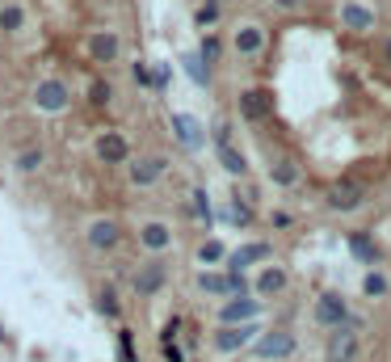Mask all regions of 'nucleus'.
I'll return each instance as SVG.
<instances>
[{"mask_svg":"<svg viewBox=\"0 0 391 362\" xmlns=\"http://www.w3.org/2000/svg\"><path fill=\"white\" fill-rule=\"evenodd\" d=\"M215 55H219V38H206V42H202V60L210 64Z\"/></svg>","mask_w":391,"mask_h":362,"instance_id":"obj_32","label":"nucleus"},{"mask_svg":"<svg viewBox=\"0 0 391 362\" xmlns=\"http://www.w3.org/2000/svg\"><path fill=\"white\" fill-rule=\"evenodd\" d=\"M185 72H190L198 84H206V80H210V76H206V60H202V55H185Z\"/></svg>","mask_w":391,"mask_h":362,"instance_id":"obj_23","label":"nucleus"},{"mask_svg":"<svg viewBox=\"0 0 391 362\" xmlns=\"http://www.w3.org/2000/svg\"><path fill=\"white\" fill-rule=\"evenodd\" d=\"M139 240H143V248H152V253H160V248H169V228H164V224H147L143 232H139Z\"/></svg>","mask_w":391,"mask_h":362,"instance_id":"obj_13","label":"nucleus"},{"mask_svg":"<svg viewBox=\"0 0 391 362\" xmlns=\"http://www.w3.org/2000/svg\"><path fill=\"white\" fill-rule=\"evenodd\" d=\"M135 80H139V84H152V72H147L143 64H135Z\"/></svg>","mask_w":391,"mask_h":362,"instance_id":"obj_35","label":"nucleus"},{"mask_svg":"<svg viewBox=\"0 0 391 362\" xmlns=\"http://www.w3.org/2000/svg\"><path fill=\"white\" fill-rule=\"evenodd\" d=\"M215 17H219V5H215V0H206V5L198 9V26H215Z\"/></svg>","mask_w":391,"mask_h":362,"instance_id":"obj_28","label":"nucleus"},{"mask_svg":"<svg viewBox=\"0 0 391 362\" xmlns=\"http://www.w3.org/2000/svg\"><path fill=\"white\" fill-rule=\"evenodd\" d=\"M219 257H223V244L206 240V244H202V262H219Z\"/></svg>","mask_w":391,"mask_h":362,"instance_id":"obj_29","label":"nucleus"},{"mask_svg":"<svg viewBox=\"0 0 391 362\" xmlns=\"http://www.w3.org/2000/svg\"><path fill=\"white\" fill-rule=\"evenodd\" d=\"M273 181H278V185H295V181H299V165L278 161V165H273Z\"/></svg>","mask_w":391,"mask_h":362,"instance_id":"obj_21","label":"nucleus"},{"mask_svg":"<svg viewBox=\"0 0 391 362\" xmlns=\"http://www.w3.org/2000/svg\"><path fill=\"white\" fill-rule=\"evenodd\" d=\"M160 287H164V270H160V266H147V270L135 274V291H139V295H152V291H160Z\"/></svg>","mask_w":391,"mask_h":362,"instance_id":"obj_15","label":"nucleus"},{"mask_svg":"<svg viewBox=\"0 0 391 362\" xmlns=\"http://www.w3.org/2000/svg\"><path fill=\"white\" fill-rule=\"evenodd\" d=\"M269 110H273V101H269V93H265V89H244V93H240V114H244L248 123L269 118Z\"/></svg>","mask_w":391,"mask_h":362,"instance_id":"obj_5","label":"nucleus"},{"mask_svg":"<svg viewBox=\"0 0 391 362\" xmlns=\"http://www.w3.org/2000/svg\"><path fill=\"white\" fill-rule=\"evenodd\" d=\"M89 55H93L97 64H114V60H118V38H114V34H93V38H89Z\"/></svg>","mask_w":391,"mask_h":362,"instance_id":"obj_10","label":"nucleus"},{"mask_svg":"<svg viewBox=\"0 0 391 362\" xmlns=\"http://www.w3.org/2000/svg\"><path fill=\"white\" fill-rule=\"evenodd\" d=\"M198 282H202V291H228V278L223 274H202Z\"/></svg>","mask_w":391,"mask_h":362,"instance_id":"obj_27","label":"nucleus"},{"mask_svg":"<svg viewBox=\"0 0 391 362\" xmlns=\"http://www.w3.org/2000/svg\"><path fill=\"white\" fill-rule=\"evenodd\" d=\"M358 202H362V185L354 177H341V181L328 185V206L332 211H358Z\"/></svg>","mask_w":391,"mask_h":362,"instance_id":"obj_3","label":"nucleus"},{"mask_svg":"<svg viewBox=\"0 0 391 362\" xmlns=\"http://www.w3.org/2000/svg\"><path fill=\"white\" fill-rule=\"evenodd\" d=\"M316 320H320V325H328V329L349 325V307H345V299H341V295H332V291H324V295H320V303H316Z\"/></svg>","mask_w":391,"mask_h":362,"instance_id":"obj_4","label":"nucleus"},{"mask_svg":"<svg viewBox=\"0 0 391 362\" xmlns=\"http://www.w3.org/2000/svg\"><path fill=\"white\" fill-rule=\"evenodd\" d=\"M118 341H122V362H135V350H131V333H127V329H122Z\"/></svg>","mask_w":391,"mask_h":362,"instance_id":"obj_33","label":"nucleus"},{"mask_svg":"<svg viewBox=\"0 0 391 362\" xmlns=\"http://www.w3.org/2000/svg\"><path fill=\"white\" fill-rule=\"evenodd\" d=\"M17 165H21L26 173H30V169H38V165H42V152H26V156H21Z\"/></svg>","mask_w":391,"mask_h":362,"instance_id":"obj_31","label":"nucleus"},{"mask_svg":"<svg viewBox=\"0 0 391 362\" xmlns=\"http://www.w3.org/2000/svg\"><path fill=\"white\" fill-rule=\"evenodd\" d=\"M219 165H223V169H228L232 177H244V169H248V165H244V156H240V152H236L232 143H223V139H219Z\"/></svg>","mask_w":391,"mask_h":362,"instance_id":"obj_12","label":"nucleus"},{"mask_svg":"<svg viewBox=\"0 0 391 362\" xmlns=\"http://www.w3.org/2000/svg\"><path fill=\"white\" fill-rule=\"evenodd\" d=\"M118 224H109V219H97V224H89V244L93 248H114L118 244Z\"/></svg>","mask_w":391,"mask_h":362,"instance_id":"obj_11","label":"nucleus"},{"mask_svg":"<svg viewBox=\"0 0 391 362\" xmlns=\"http://www.w3.org/2000/svg\"><path fill=\"white\" fill-rule=\"evenodd\" d=\"M173 131L181 135V143H185V147H198V143H202L198 123H194V118H185V114H177V118H173Z\"/></svg>","mask_w":391,"mask_h":362,"instance_id":"obj_18","label":"nucleus"},{"mask_svg":"<svg viewBox=\"0 0 391 362\" xmlns=\"http://www.w3.org/2000/svg\"><path fill=\"white\" fill-rule=\"evenodd\" d=\"M21 26V9L9 5V9H0V30H17Z\"/></svg>","mask_w":391,"mask_h":362,"instance_id":"obj_25","label":"nucleus"},{"mask_svg":"<svg viewBox=\"0 0 391 362\" xmlns=\"http://www.w3.org/2000/svg\"><path fill=\"white\" fill-rule=\"evenodd\" d=\"M278 5H287V9H299V5H303V0H278Z\"/></svg>","mask_w":391,"mask_h":362,"instance_id":"obj_36","label":"nucleus"},{"mask_svg":"<svg viewBox=\"0 0 391 362\" xmlns=\"http://www.w3.org/2000/svg\"><path fill=\"white\" fill-rule=\"evenodd\" d=\"M265 253H269V244H248L244 253H236V257H232V266L240 270V266H248V262H261Z\"/></svg>","mask_w":391,"mask_h":362,"instance_id":"obj_22","label":"nucleus"},{"mask_svg":"<svg viewBox=\"0 0 391 362\" xmlns=\"http://www.w3.org/2000/svg\"><path fill=\"white\" fill-rule=\"evenodd\" d=\"M89 101H93V106H105V101H109V84H105V80H93Z\"/></svg>","mask_w":391,"mask_h":362,"instance_id":"obj_26","label":"nucleus"},{"mask_svg":"<svg viewBox=\"0 0 391 362\" xmlns=\"http://www.w3.org/2000/svg\"><path fill=\"white\" fill-rule=\"evenodd\" d=\"M349 253H354V257H362V262H370V266L379 262V248L370 244V236H349Z\"/></svg>","mask_w":391,"mask_h":362,"instance_id":"obj_20","label":"nucleus"},{"mask_svg":"<svg viewBox=\"0 0 391 362\" xmlns=\"http://www.w3.org/2000/svg\"><path fill=\"white\" fill-rule=\"evenodd\" d=\"M164 169H169V165H164V156H139V161L131 165V181H135V185H152V181H160Z\"/></svg>","mask_w":391,"mask_h":362,"instance_id":"obj_8","label":"nucleus"},{"mask_svg":"<svg viewBox=\"0 0 391 362\" xmlns=\"http://www.w3.org/2000/svg\"><path fill=\"white\" fill-rule=\"evenodd\" d=\"M383 291H387L383 274H370V278H366V295H383Z\"/></svg>","mask_w":391,"mask_h":362,"instance_id":"obj_30","label":"nucleus"},{"mask_svg":"<svg viewBox=\"0 0 391 362\" xmlns=\"http://www.w3.org/2000/svg\"><path fill=\"white\" fill-rule=\"evenodd\" d=\"M194 202H198V215H202V219H210V202H206V194H202V190L194 194Z\"/></svg>","mask_w":391,"mask_h":362,"instance_id":"obj_34","label":"nucleus"},{"mask_svg":"<svg viewBox=\"0 0 391 362\" xmlns=\"http://www.w3.org/2000/svg\"><path fill=\"white\" fill-rule=\"evenodd\" d=\"M127 152H131V147H127V139H122L118 131H105V135L97 139V156H101L105 165H118V161H127Z\"/></svg>","mask_w":391,"mask_h":362,"instance_id":"obj_7","label":"nucleus"},{"mask_svg":"<svg viewBox=\"0 0 391 362\" xmlns=\"http://www.w3.org/2000/svg\"><path fill=\"white\" fill-rule=\"evenodd\" d=\"M341 21H345L349 30H370V21H374V17H370V9H366V5H345V9H341Z\"/></svg>","mask_w":391,"mask_h":362,"instance_id":"obj_17","label":"nucleus"},{"mask_svg":"<svg viewBox=\"0 0 391 362\" xmlns=\"http://www.w3.org/2000/svg\"><path fill=\"white\" fill-rule=\"evenodd\" d=\"M257 291H261V295H278V291H287V274L278 270V266L261 270V274H257Z\"/></svg>","mask_w":391,"mask_h":362,"instance_id":"obj_14","label":"nucleus"},{"mask_svg":"<svg viewBox=\"0 0 391 362\" xmlns=\"http://www.w3.org/2000/svg\"><path fill=\"white\" fill-rule=\"evenodd\" d=\"M101 312H105V316H122V312H118V295H114V287L101 291Z\"/></svg>","mask_w":391,"mask_h":362,"instance_id":"obj_24","label":"nucleus"},{"mask_svg":"<svg viewBox=\"0 0 391 362\" xmlns=\"http://www.w3.org/2000/svg\"><path fill=\"white\" fill-rule=\"evenodd\" d=\"M261 42H265V34H261L257 26H244V30L236 34V51H240V55H257Z\"/></svg>","mask_w":391,"mask_h":362,"instance_id":"obj_16","label":"nucleus"},{"mask_svg":"<svg viewBox=\"0 0 391 362\" xmlns=\"http://www.w3.org/2000/svg\"><path fill=\"white\" fill-rule=\"evenodd\" d=\"M324 354H328V362H358V329L337 325L324 341Z\"/></svg>","mask_w":391,"mask_h":362,"instance_id":"obj_1","label":"nucleus"},{"mask_svg":"<svg viewBox=\"0 0 391 362\" xmlns=\"http://www.w3.org/2000/svg\"><path fill=\"white\" fill-rule=\"evenodd\" d=\"M295 354V337L291 333H265L257 341V358H291Z\"/></svg>","mask_w":391,"mask_h":362,"instance_id":"obj_6","label":"nucleus"},{"mask_svg":"<svg viewBox=\"0 0 391 362\" xmlns=\"http://www.w3.org/2000/svg\"><path fill=\"white\" fill-rule=\"evenodd\" d=\"M68 101H72V93H68L64 80H42V84L34 89V106H38L42 114H64Z\"/></svg>","mask_w":391,"mask_h":362,"instance_id":"obj_2","label":"nucleus"},{"mask_svg":"<svg viewBox=\"0 0 391 362\" xmlns=\"http://www.w3.org/2000/svg\"><path fill=\"white\" fill-rule=\"evenodd\" d=\"M257 316V299H232V303H223V312H219V320L223 325H244V320H253Z\"/></svg>","mask_w":391,"mask_h":362,"instance_id":"obj_9","label":"nucleus"},{"mask_svg":"<svg viewBox=\"0 0 391 362\" xmlns=\"http://www.w3.org/2000/svg\"><path fill=\"white\" fill-rule=\"evenodd\" d=\"M248 337H253V329H219V350L232 354V350H240Z\"/></svg>","mask_w":391,"mask_h":362,"instance_id":"obj_19","label":"nucleus"},{"mask_svg":"<svg viewBox=\"0 0 391 362\" xmlns=\"http://www.w3.org/2000/svg\"><path fill=\"white\" fill-rule=\"evenodd\" d=\"M383 55H387V64H391V42H387V46H383Z\"/></svg>","mask_w":391,"mask_h":362,"instance_id":"obj_37","label":"nucleus"}]
</instances>
